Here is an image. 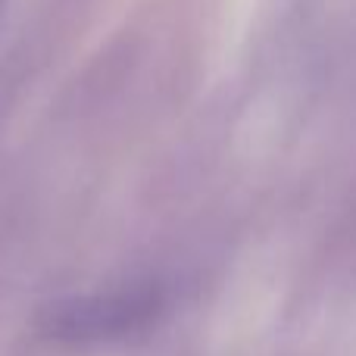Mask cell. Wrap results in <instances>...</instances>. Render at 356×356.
<instances>
[{
  "label": "cell",
  "mask_w": 356,
  "mask_h": 356,
  "mask_svg": "<svg viewBox=\"0 0 356 356\" xmlns=\"http://www.w3.org/2000/svg\"><path fill=\"white\" fill-rule=\"evenodd\" d=\"M3 3H6V0H0V10H3Z\"/></svg>",
  "instance_id": "obj_2"
},
{
  "label": "cell",
  "mask_w": 356,
  "mask_h": 356,
  "mask_svg": "<svg viewBox=\"0 0 356 356\" xmlns=\"http://www.w3.org/2000/svg\"><path fill=\"white\" fill-rule=\"evenodd\" d=\"M163 288L156 282H131L119 288L72 294L50 303L41 328L56 341H110L144 328L160 316Z\"/></svg>",
  "instance_id": "obj_1"
}]
</instances>
